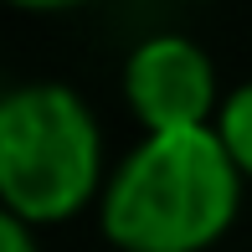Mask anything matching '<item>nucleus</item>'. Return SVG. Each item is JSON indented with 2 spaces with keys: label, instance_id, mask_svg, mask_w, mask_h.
I'll list each match as a JSON object with an SVG mask.
<instances>
[{
  "label": "nucleus",
  "instance_id": "423d86ee",
  "mask_svg": "<svg viewBox=\"0 0 252 252\" xmlns=\"http://www.w3.org/2000/svg\"><path fill=\"white\" fill-rule=\"evenodd\" d=\"M21 10H67V5H83V0H10Z\"/></svg>",
  "mask_w": 252,
  "mask_h": 252
},
{
  "label": "nucleus",
  "instance_id": "39448f33",
  "mask_svg": "<svg viewBox=\"0 0 252 252\" xmlns=\"http://www.w3.org/2000/svg\"><path fill=\"white\" fill-rule=\"evenodd\" d=\"M0 252H36V242H31V226L16 221V216H5V221H0Z\"/></svg>",
  "mask_w": 252,
  "mask_h": 252
},
{
  "label": "nucleus",
  "instance_id": "f03ea898",
  "mask_svg": "<svg viewBox=\"0 0 252 252\" xmlns=\"http://www.w3.org/2000/svg\"><path fill=\"white\" fill-rule=\"evenodd\" d=\"M103 139L93 108L62 83H26L0 98V196L5 216L47 226L93 196Z\"/></svg>",
  "mask_w": 252,
  "mask_h": 252
},
{
  "label": "nucleus",
  "instance_id": "20e7f679",
  "mask_svg": "<svg viewBox=\"0 0 252 252\" xmlns=\"http://www.w3.org/2000/svg\"><path fill=\"white\" fill-rule=\"evenodd\" d=\"M216 134H221L226 155L237 159V170L252 180V83L237 88V93L221 103V124H216Z\"/></svg>",
  "mask_w": 252,
  "mask_h": 252
},
{
  "label": "nucleus",
  "instance_id": "f257e3e1",
  "mask_svg": "<svg viewBox=\"0 0 252 252\" xmlns=\"http://www.w3.org/2000/svg\"><path fill=\"white\" fill-rule=\"evenodd\" d=\"M242 170L216 129L150 134L103 196V232L124 252H201L232 226Z\"/></svg>",
  "mask_w": 252,
  "mask_h": 252
},
{
  "label": "nucleus",
  "instance_id": "7ed1b4c3",
  "mask_svg": "<svg viewBox=\"0 0 252 252\" xmlns=\"http://www.w3.org/2000/svg\"><path fill=\"white\" fill-rule=\"evenodd\" d=\"M124 93L150 134L206 129L216 103V67L190 36H150L124 62Z\"/></svg>",
  "mask_w": 252,
  "mask_h": 252
}]
</instances>
